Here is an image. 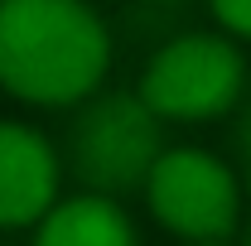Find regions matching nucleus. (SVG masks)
<instances>
[{"instance_id": "1", "label": "nucleus", "mask_w": 251, "mask_h": 246, "mask_svg": "<svg viewBox=\"0 0 251 246\" xmlns=\"http://www.w3.org/2000/svg\"><path fill=\"white\" fill-rule=\"evenodd\" d=\"M106 29L82 0H0V87L39 106L82 101L106 73Z\"/></svg>"}, {"instance_id": "2", "label": "nucleus", "mask_w": 251, "mask_h": 246, "mask_svg": "<svg viewBox=\"0 0 251 246\" xmlns=\"http://www.w3.org/2000/svg\"><path fill=\"white\" fill-rule=\"evenodd\" d=\"M242 77H247L242 53L227 39L188 34L155 53V63L140 77V101L169 121H208L242 97Z\"/></svg>"}, {"instance_id": "3", "label": "nucleus", "mask_w": 251, "mask_h": 246, "mask_svg": "<svg viewBox=\"0 0 251 246\" xmlns=\"http://www.w3.org/2000/svg\"><path fill=\"white\" fill-rule=\"evenodd\" d=\"M159 116L140 97H106L77 121L73 159L77 174L101 193H121L150 179L159 159Z\"/></svg>"}, {"instance_id": "4", "label": "nucleus", "mask_w": 251, "mask_h": 246, "mask_svg": "<svg viewBox=\"0 0 251 246\" xmlns=\"http://www.w3.org/2000/svg\"><path fill=\"white\" fill-rule=\"evenodd\" d=\"M155 217L188 242H222L237 227V179L203 150H169L150 169Z\"/></svg>"}, {"instance_id": "5", "label": "nucleus", "mask_w": 251, "mask_h": 246, "mask_svg": "<svg viewBox=\"0 0 251 246\" xmlns=\"http://www.w3.org/2000/svg\"><path fill=\"white\" fill-rule=\"evenodd\" d=\"M58 159L29 125L0 121V227H25L53 208Z\"/></svg>"}, {"instance_id": "6", "label": "nucleus", "mask_w": 251, "mask_h": 246, "mask_svg": "<svg viewBox=\"0 0 251 246\" xmlns=\"http://www.w3.org/2000/svg\"><path fill=\"white\" fill-rule=\"evenodd\" d=\"M34 246H135V232L106 198H68L44 213Z\"/></svg>"}, {"instance_id": "7", "label": "nucleus", "mask_w": 251, "mask_h": 246, "mask_svg": "<svg viewBox=\"0 0 251 246\" xmlns=\"http://www.w3.org/2000/svg\"><path fill=\"white\" fill-rule=\"evenodd\" d=\"M213 15L232 34H247L251 39V0H213Z\"/></svg>"}, {"instance_id": "8", "label": "nucleus", "mask_w": 251, "mask_h": 246, "mask_svg": "<svg viewBox=\"0 0 251 246\" xmlns=\"http://www.w3.org/2000/svg\"><path fill=\"white\" fill-rule=\"evenodd\" d=\"M237 150H242V164H247V188H251V106L242 116V130H237Z\"/></svg>"}, {"instance_id": "9", "label": "nucleus", "mask_w": 251, "mask_h": 246, "mask_svg": "<svg viewBox=\"0 0 251 246\" xmlns=\"http://www.w3.org/2000/svg\"><path fill=\"white\" fill-rule=\"evenodd\" d=\"M193 246H222V242H193Z\"/></svg>"}, {"instance_id": "10", "label": "nucleus", "mask_w": 251, "mask_h": 246, "mask_svg": "<svg viewBox=\"0 0 251 246\" xmlns=\"http://www.w3.org/2000/svg\"><path fill=\"white\" fill-rule=\"evenodd\" d=\"M247 246H251V227H247Z\"/></svg>"}]
</instances>
